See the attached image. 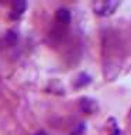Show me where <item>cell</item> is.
I'll return each mask as SVG.
<instances>
[{
  "label": "cell",
  "instance_id": "cell-6",
  "mask_svg": "<svg viewBox=\"0 0 131 135\" xmlns=\"http://www.w3.org/2000/svg\"><path fill=\"white\" fill-rule=\"evenodd\" d=\"M6 42H7V45H14L16 42H17V35H16L14 31H8V32H7Z\"/></svg>",
  "mask_w": 131,
  "mask_h": 135
},
{
  "label": "cell",
  "instance_id": "cell-5",
  "mask_svg": "<svg viewBox=\"0 0 131 135\" xmlns=\"http://www.w3.org/2000/svg\"><path fill=\"white\" fill-rule=\"evenodd\" d=\"M92 82V78L86 73H80L78 78H76V82H75V86L76 87H82V86H86Z\"/></svg>",
  "mask_w": 131,
  "mask_h": 135
},
{
  "label": "cell",
  "instance_id": "cell-2",
  "mask_svg": "<svg viewBox=\"0 0 131 135\" xmlns=\"http://www.w3.org/2000/svg\"><path fill=\"white\" fill-rule=\"evenodd\" d=\"M55 20H57L61 25H65L66 27V25H69V23H71V11L65 7L58 8L57 13H55Z\"/></svg>",
  "mask_w": 131,
  "mask_h": 135
},
{
  "label": "cell",
  "instance_id": "cell-1",
  "mask_svg": "<svg viewBox=\"0 0 131 135\" xmlns=\"http://www.w3.org/2000/svg\"><path fill=\"white\" fill-rule=\"evenodd\" d=\"M118 6H120V2H113V0H107V2H93V4H92L93 11L97 16H101V17L111 16L117 10Z\"/></svg>",
  "mask_w": 131,
  "mask_h": 135
},
{
  "label": "cell",
  "instance_id": "cell-7",
  "mask_svg": "<svg viewBox=\"0 0 131 135\" xmlns=\"http://www.w3.org/2000/svg\"><path fill=\"white\" fill-rule=\"evenodd\" d=\"M35 135H46V132L45 131H40V132H37Z\"/></svg>",
  "mask_w": 131,
  "mask_h": 135
},
{
  "label": "cell",
  "instance_id": "cell-4",
  "mask_svg": "<svg viewBox=\"0 0 131 135\" xmlns=\"http://www.w3.org/2000/svg\"><path fill=\"white\" fill-rule=\"evenodd\" d=\"M80 108L83 110L86 114H93L97 111V103L92 99H82L80 100Z\"/></svg>",
  "mask_w": 131,
  "mask_h": 135
},
{
  "label": "cell",
  "instance_id": "cell-8",
  "mask_svg": "<svg viewBox=\"0 0 131 135\" xmlns=\"http://www.w3.org/2000/svg\"><path fill=\"white\" fill-rule=\"evenodd\" d=\"M130 120H131V111H130Z\"/></svg>",
  "mask_w": 131,
  "mask_h": 135
},
{
  "label": "cell",
  "instance_id": "cell-3",
  "mask_svg": "<svg viewBox=\"0 0 131 135\" xmlns=\"http://www.w3.org/2000/svg\"><path fill=\"white\" fill-rule=\"evenodd\" d=\"M25 8H27V3H25V2H16V3H13V8H11L10 17H11V18H14V20H18L20 17L24 14Z\"/></svg>",
  "mask_w": 131,
  "mask_h": 135
}]
</instances>
